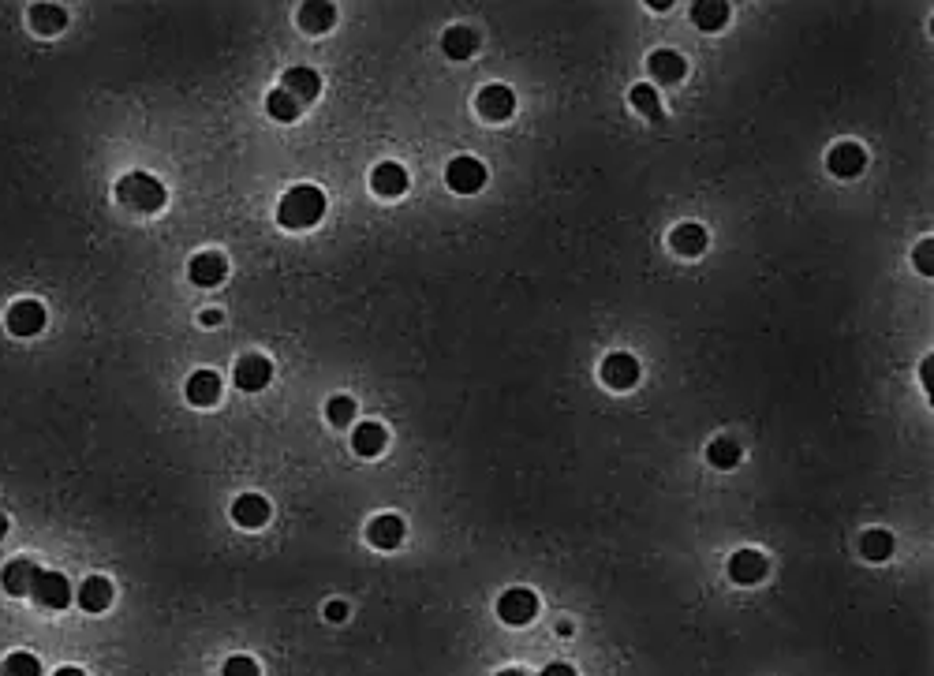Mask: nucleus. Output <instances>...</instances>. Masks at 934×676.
<instances>
[{
	"mask_svg": "<svg viewBox=\"0 0 934 676\" xmlns=\"http://www.w3.org/2000/svg\"><path fill=\"white\" fill-rule=\"evenodd\" d=\"M199 322L206 325V329H210V325H221V322H225V314H221V310H202Z\"/></svg>",
	"mask_w": 934,
	"mask_h": 676,
	"instance_id": "obj_37",
	"label": "nucleus"
},
{
	"mask_svg": "<svg viewBox=\"0 0 934 676\" xmlns=\"http://www.w3.org/2000/svg\"><path fill=\"white\" fill-rule=\"evenodd\" d=\"M931 370H934V355H927V363H923V385H927V393H931Z\"/></svg>",
	"mask_w": 934,
	"mask_h": 676,
	"instance_id": "obj_38",
	"label": "nucleus"
},
{
	"mask_svg": "<svg viewBox=\"0 0 934 676\" xmlns=\"http://www.w3.org/2000/svg\"><path fill=\"white\" fill-rule=\"evenodd\" d=\"M441 49H445V57L449 60H467L475 49H479V34L471 27H449L445 30V38H441Z\"/></svg>",
	"mask_w": 934,
	"mask_h": 676,
	"instance_id": "obj_25",
	"label": "nucleus"
},
{
	"mask_svg": "<svg viewBox=\"0 0 934 676\" xmlns=\"http://www.w3.org/2000/svg\"><path fill=\"white\" fill-rule=\"evenodd\" d=\"M367 542L374 546V550H397L400 542H404V520L393 516V512L374 516L370 527H367Z\"/></svg>",
	"mask_w": 934,
	"mask_h": 676,
	"instance_id": "obj_13",
	"label": "nucleus"
},
{
	"mask_svg": "<svg viewBox=\"0 0 934 676\" xmlns=\"http://www.w3.org/2000/svg\"><path fill=\"white\" fill-rule=\"evenodd\" d=\"M8 333L12 337H38L45 329V307L38 303V299H19V303H12L8 307Z\"/></svg>",
	"mask_w": 934,
	"mask_h": 676,
	"instance_id": "obj_5",
	"label": "nucleus"
},
{
	"mask_svg": "<svg viewBox=\"0 0 934 676\" xmlns=\"http://www.w3.org/2000/svg\"><path fill=\"white\" fill-rule=\"evenodd\" d=\"M326 617L333 620V624H340V620H348V606H344V602H329Z\"/></svg>",
	"mask_w": 934,
	"mask_h": 676,
	"instance_id": "obj_36",
	"label": "nucleus"
},
{
	"mask_svg": "<svg viewBox=\"0 0 934 676\" xmlns=\"http://www.w3.org/2000/svg\"><path fill=\"white\" fill-rule=\"evenodd\" d=\"M4 535H8V516L0 512V538H4Z\"/></svg>",
	"mask_w": 934,
	"mask_h": 676,
	"instance_id": "obj_40",
	"label": "nucleus"
},
{
	"mask_svg": "<svg viewBox=\"0 0 934 676\" xmlns=\"http://www.w3.org/2000/svg\"><path fill=\"white\" fill-rule=\"evenodd\" d=\"M860 550H864L867 561H890L893 557V535L886 531V527H871L864 535V542H860Z\"/></svg>",
	"mask_w": 934,
	"mask_h": 676,
	"instance_id": "obj_28",
	"label": "nucleus"
},
{
	"mask_svg": "<svg viewBox=\"0 0 934 676\" xmlns=\"http://www.w3.org/2000/svg\"><path fill=\"white\" fill-rule=\"evenodd\" d=\"M445 180H449V187H453L456 195H475L482 184H486V165H482L479 157H453L449 161V169H445Z\"/></svg>",
	"mask_w": 934,
	"mask_h": 676,
	"instance_id": "obj_4",
	"label": "nucleus"
},
{
	"mask_svg": "<svg viewBox=\"0 0 934 676\" xmlns=\"http://www.w3.org/2000/svg\"><path fill=\"white\" fill-rule=\"evenodd\" d=\"M296 23L307 30V34H326V30L337 23V8L326 4V0H307V4H299Z\"/></svg>",
	"mask_w": 934,
	"mask_h": 676,
	"instance_id": "obj_16",
	"label": "nucleus"
},
{
	"mask_svg": "<svg viewBox=\"0 0 934 676\" xmlns=\"http://www.w3.org/2000/svg\"><path fill=\"white\" fill-rule=\"evenodd\" d=\"M931 254H934V240H931V236H927V240H923L920 247H916V254H912V258H916V269H920V273H927V277L934 273Z\"/></svg>",
	"mask_w": 934,
	"mask_h": 676,
	"instance_id": "obj_34",
	"label": "nucleus"
},
{
	"mask_svg": "<svg viewBox=\"0 0 934 676\" xmlns=\"http://www.w3.org/2000/svg\"><path fill=\"white\" fill-rule=\"evenodd\" d=\"M602 381H606L609 389H617V393H624V389H632V385L639 381V363H636V355H628V352L606 355V363H602Z\"/></svg>",
	"mask_w": 934,
	"mask_h": 676,
	"instance_id": "obj_10",
	"label": "nucleus"
},
{
	"mask_svg": "<svg viewBox=\"0 0 934 676\" xmlns=\"http://www.w3.org/2000/svg\"><path fill=\"white\" fill-rule=\"evenodd\" d=\"M669 247H673L680 258H699V254L707 251V228L695 225V221L677 225L673 228V236H669Z\"/></svg>",
	"mask_w": 934,
	"mask_h": 676,
	"instance_id": "obj_20",
	"label": "nucleus"
},
{
	"mask_svg": "<svg viewBox=\"0 0 934 676\" xmlns=\"http://www.w3.org/2000/svg\"><path fill=\"white\" fill-rule=\"evenodd\" d=\"M475 109H479L482 120H494V124H501V120H509L512 113H516V94H512L509 86H486V90H479V101H475Z\"/></svg>",
	"mask_w": 934,
	"mask_h": 676,
	"instance_id": "obj_9",
	"label": "nucleus"
},
{
	"mask_svg": "<svg viewBox=\"0 0 934 676\" xmlns=\"http://www.w3.org/2000/svg\"><path fill=\"white\" fill-rule=\"evenodd\" d=\"M647 68H651V75L662 86H673V83H680V79H684L688 64H684V57H680V53H673V49H658V53H651Z\"/></svg>",
	"mask_w": 934,
	"mask_h": 676,
	"instance_id": "obj_23",
	"label": "nucleus"
},
{
	"mask_svg": "<svg viewBox=\"0 0 934 676\" xmlns=\"http://www.w3.org/2000/svg\"><path fill=\"white\" fill-rule=\"evenodd\" d=\"M266 109L273 120H281V124H292V120H299V113H303V105H299L296 98H288L284 90H273L266 98Z\"/></svg>",
	"mask_w": 934,
	"mask_h": 676,
	"instance_id": "obj_29",
	"label": "nucleus"
},
{
	"mask_svg": "<svg viewBox=\"0 0 934 676\" xmlns=\"http://www.w3.org/2000/svg\"><path fill=\"white\" fill-rule=\"evenodd\" d=\"M116 198H120L124 206H131L135 213H157V210H165L169 191H165V184H161L157 176H150V172H128V176L116 184Z\"/></svg>",
	"mask_w": 934,
	"mask_h": 676,
	"instance_id": "obj_2",
	"label": "nucleus"
},
{
	"mask_svg": "<svg viewBox=\"0 0 934 676\" xmlns=\"http://www.w3.org/2000/svg\"><path fill=\"white\" fill-rule=\"evenodd\" d=\"M0 676H42V662L34 654H27V650H15V654L4 658Z\"/></svg>",
	"mask_w": 934,
	"mask_h": 676,
	"instance_id": "obj_30",
	"label": "nucleus"
},
{
	"mask_svg": "<svg viewBox=\"0 0 934 676\" xmlns=\"http://www.w3.org/2000/svg\"><path fill=\"white\" fill-rule=\"evenodd\" d=\"M370 187L378 198H400L408 191V172L400 169L397 161H382L378 169L370 172Z\"/></svg>",
	"mask_w": 934,
	"mask_h": 676,
	"instance_id": "obj_15",
	"label": "nucleus"
},
{
	"mask_svg": "<svg viewBox=\"0 0 934 676\" xmlns=\"http://www.w3.org/2000/svg\"><path fill=\"white\" fill-rule=\"evenodd\" d=\"M232 378H236V389H243V393H262L269 378H273V367H269L266 355H243V359H236Z\"/></svg>",
	"mask_w": 934,
	"mask_h": 676,
	"instance_id": "obj_8",
	"label": "nucleus"
},
{
	"mask_svg": "<svg viewBox=\"0 0 934 676\" xmlns=\"http://www.w3.org/2000/svg\"><path fill=\"white\" fill-rule=\"evenodd\" d=\"M766 576V557L759 550H740L729 557V579L736 587H751Z\"/></svg>",
	"mask_w": 934,
	"mask_h": 676,
	"instance_id": "obj_14",
	"label": "nucleus"
},
{
	"mask_svg": "<svg viewBox=\"0 0 934 676\" xmlns=\"http://www.w3.org/2000/svg\"><path fill=\"white\" fill-rule=\"evenodd\" d=\"M322 217H326V195H322V187H314V184L292 187V191L281 198V206H277V221H281L284 228H292V232L314 228Z\"/></svg>",
	"mask_w": 934,
	"mask_h": 676,
	"instance_id": "obj_1",
	"label": "nucleus"
},
{
	"mask_svg": "<svg viewBox=\"0 0 934 676\" xmlns=\"http://www.w3.org/2000/svg\"><path fill=\"white\" fill-rule=\"evenodd\" d=\"M538 676H576V669H572L568 662H550Z\"/></svg>",
	"mask_w": 934,
	"mask_h": 676,
	"instance_id": "obj_35",
	"label": "nucleus"
},
{
	"mask_svg": "<svg viewBox=\"0 0 934 676\" xmlns=\"http://www.w3.org/2000/svg\"><path fill=\"white\" fill-rule=\"evenodd\" d=\"M535 613H538V594L527 591V587H512V591H505L497 598V617L505 620V624H512V628L531 624Z\"/></svg>",
	"mask_w": 934,
	"mask_h": 676,
	"instance_id": "obj_3",
	"label": "nucleus"
},
{
	"mask_svg": "<svg viewBox=\"0 0 934 676\" xmlns=\"http://www.w3.org/2000/svg\"><path fill=\"white\" fill-rule=\"evenodd\" d=\"M27 19L30 30H38V34H60V30L68 27V12L60 4H34Z\"/></svg>",
	"mask_w": 934,
	"mask_h": 676,
	"instance_id": "obj_26",
	"label": "nucleus"
},
{
	"mask_svg": "<svg viewBox=\"0 0 934 676\" xmlns=\"http://www.w3.org/2000/svg\"><path fill=\"white\" fill-rule=\"evenodd\" d=\"M53 676H86L83 669H75V665H64V669H57Z\"/></svg>",
	"mask_w": 934,
	"mask_h": 676,
	"instance_id": "obj_39",
	"label": "nucleus"
},
{
	"mask_svg": "<svg viewBox=\"0 0 934 676\" xmlns=\"http://www.w3.org/2000/svg\"><path fill=\"white\" fill-rule=\"evenodd\" d=\"M707 464L718 467V471H733L740 464V445L733 437H714L707 445Z\"/></svg>",
	"mask_w": 934,
	"mask_h": 676,
	"instance_id": "obj_27",
	"label": "nucleus"
},
{
	"mask_svg": "<svg viewBox=\"0 0 934 676\" xmlns=\"http://www.w3.org/2000/svg\"><path fill=\"white\" fill-rule=\"evenodd\" d=\"M232 520L240 523V527H247V531H255V527H262V523L269 520V501L262 493H243V497H236V505H232Z\"/></svg>",
	"mask_w": 934,
	"mask_h": 676,
	"instance_id": "obj_19",
	"label": "nucleus"
},
{
	"mask_svg": "<svg viewBox=\"0 0 934 676\" xmlns=\"http://www.w3.org/2000/svg\"><path fill=\"white\" fill-rule=\"evenodd\" d=\"M281 90L288 98H296L299 105H311L318 94H322V79L314 68H288L281 75Z\"/></svg>",
	"mask_w": 934,
	"mask_h": 676,
	"instance_id": "obj_11",
	"label": "nucleus"
},
{
	"mask_svg": "<svg viewBox=\"0 0 934 676\" xmlns=\"http://www.w3.org/2000/svg\"><path fill=\"white\" fill-rule=\"evenodd\" d=\"M228 273V262L225 254L217 251H202L191 258V266H187V277H191V284H199V288H217V284L225 281Z\"/></svg>",
	"mask_w": 934,
	"mask_h": 676,
	"instance_id": "obj_12",
	"label": "nucleus"
},
{
	"mask_svg": "<svg viewBox=\"0 0 934 676\" xmlns=\"http://www.w3.org/2000/svg\"><path fill=\"white\" fill-rule=\"evenodd\" d=\"M385 445H389V430H385L382 423H359L352 434V449L359 452V456H367V460H374V456H382Z\"/></svg>",
	"mask_w": 934,
	"mask_h": 676,
	"instance_id": "obj_22",
	"label": "nucleus"
},
{
	"mask_svg": "<svg viewBox=\"0 0 934 676\" xmlns=\"http://www.w3.org/2000/svg\"><path fill=\"white\" fill-rule=\"evenodd\" d=\"M688 15H692V23L699 30L714 34V30H722L725 23H729V4H725V0H695L692 8H688Z\"/></svg>",
	"mask_w": 934,
	"mask_h": 676,
	"instance_id": "obj_24",
	"label": "nucleus"
},
{
	"mask_svg": "<svg viewBox=\"0 0 934 676\" xmlns=\"http://www.w3.org/2000/svg\"><path fill=\"white\" fill-rule=\"evenodd\" d=\"M326 419L333 426H348L355 419V400L352 396H333L329 400V408H326Z\"/></svg>",
	"mask_w": 934,
	"mask_h": 676,
	"instance_id": "obj_32",
	"label": "nucleus"
},
{
	"mask_svg": "<svg viewBox=\"0 0 934 676\" xmlns=\"http://www.w3.org/2000/svg\"><path fill=\"white\" fill-rule=\"evenodd\" d=\"M225 676H258V662L247 654H232L225 662Z\"/></svg>",
	"mask_w": 934,
	"mask_h": 676,
	"instance_id": "obj_33",
	"label": "nucleus"
},
{
	"mask_svg": "<svg viewBox=\"0 0 934 676\" xmlns=\"http://www.w3.org/2000/svg\"><path fill=\"white\" fill-rule=\"evenodd\" d=\"M187 400H191L195 408H213V404L221 400V378H217L213 370H195V374L187 378Z\"/></svg>",
	"mask_w": 934,
	"mask_h": 676,
	"instance_id": "obj_17",
	"label": "nucleus"
},
{
	"mask_svg": "<svg viewBox=\"0 0 934 676\" xmlns=\"http://www.w3.org/2000/svg\"><path fill=\"white\" fill-rule=\"evenodd\" d=\"M30 598H34L42 609H64L71 602L68 579L60 576V572H38L34 587H30Z\"/></svg>",
	"mask_w": 934,
	"mask_h": 676,
	"instance_id": "obj_7",
	"label": "nucleus"
},
{
	"mask_svg": "<svg viewBox=\"0 0 934 676\" xmlns=\"http://www.w3.org/2000/svg\"><path fill=\"white\" fill-rule=\"evenodd\" d=\"M75 602H79L86 613H101V609L113 606V583L105 576H86L79 594H75Z\"/></svg>",
	"mask_w": 934,
	"mask_h": 676,
	"instance_id": "obj_18",
	"label": "nucleus"
},
{
	"mask_svg": "<svg viewBox=\"0 0 934 676\" xmlns=\"http://www.w3.org/2000/svg\"><path fill=\"white\" fill-rule=\"evenodd\" d=\"M632 105H636L647 120H662V101H658V90H654L651 83L632 86Z\"/></svg>",
	"mask_w": 934,
	"mask_h": 676,
	"instance_id": "obj_31",
	"label": "nucleus"
},
{
	"mask_svg": "<svg viewBox=\"0 0 934 676\" xmlns=\"http://www.w3.org/2000/svg\"><path fill=\"white\" fill-rule=\"evenodd\" d=\"M497 676H524L520 669H505V673H497Z\"/></svg>",
	"mask_w": 934,
	"mask_h": 676,
	"instance_id": "obj_41",
	"label": "nucleus"
},
{
	"mask_svg": "<svg viewBox=\"0 0 934 676\" xmlns=\"http://www.w3.org/2000/svg\"><path fill=\"white\" fill-rule=\"evenodd\" d=\"M826 169L841 176V180H852V176H860L867 169V150L860 142H837L834 150L826 154Z\"/></svg>",
	"mask_w": 934,
	"mask_h": 676,
	"instance_id": "obj_6",
	"label": "nucleus"
},
{
	"mask_svg": "<svg viewBox=\"0 0 934 676\" xmlns=\"http://www.w3.org/2000/svg\"><path fill=\"white\" fill-rule=\"evenodd\" d=\"M38 572H42V568L30 561V557H15V561L4 568V591L15 594V598H23V594H30Z\"/></svg>",
	"mask_w": 934,
	"mask_h": 676,
	"instance_id": "obj_21",
	"label": "nucleus"
}]
</instances>
